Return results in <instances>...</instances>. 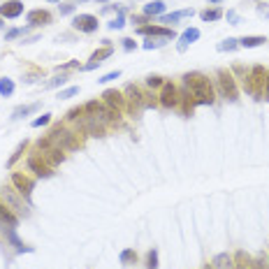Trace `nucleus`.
Segmentation results:
<instances>
[{
    "instance_id": "13",
    "label": "nucleus",
    "mask_w": 269,
    "mask_h": 269,
    "mask_svg": "<svg viewBox=\"0 0 269 269\" xmlns=\"http://www.w3.org/2000/svg\"><path fill=\"white\" fill-rule=\"evenodd\" d=\"M139 35H146V38H165V39H172L174 38V31L169 28H160V26H144L139 28Z\"/></svg>"
},
{
    "instance_id": "35",
    "label": "nucleus",
    "mask_w": 269,
    "mask_h": 269,
    "mask_svg": "<svg viewBox=\"0 0 269 269\" xmlns=\"http://www.w3.org/2000/svg\"><path fill=\"white\" fill-rule=\"evenodd\" d=\"M146 84L151 86V88H158V86H162L165 81H162V79L158 77V75H151V77H146Z\"/></svg>"
},
{
    "instance_id": "40",
    "label": "nucleus",
    "mask_w": 269,
    "mask_h": 269,
    "mask_svg": "<svg viewBox=\"0 0 269 269\" xmlns=\"http://www.w3.org/2000/svg\"><path fill=\"white\" fill-rule=\"evenodd\" d=\"M77 65H79V61H68V63H63L58 70H72V68H77Z\"/></svg>"
},
{
    "instance_id": "30",
    "label": "nucleus",
    "mask_w": 269,
    "mask_h": 269,
    "mask_svg": "<svg viewBox=\"0 0 269 269\" xmlns=\"http://www.w3.org/2000/svg\"><path fill=\"white\" fill-rule=\"evenodd\" d=\"M107 26H109V28H112V31H121V28H123V26H125V19H123V9H121V14L116 16L114 21H109Z\"/></svg>"
},
{
    "instance_id": "20",
    "label": "nucleus",
    "mask_w": 269,
    "mask_h": 269,
    "mask_svg": "<svg viewBox=\"0 0 269 269\" xmlns=\"http://www.w3.org/2000/svg\"><path fill=\"white\" fill-rule=\"evenodd\" d=\"M0 223H7V225H12V228L19 225V218H16V216L9 211L7 204H2V202H0Z\"/></svg>"
},
{
    "instance_id": "7",
    "label": "nucleus",
    "mask_w": 269,
    "mask_h": 269,
    "mask_svg": "<svg viewBox=\"0 0 269 269\" xmlns=\"http://www.w3.org/2000/svg\"><path fill=\"white\" fill-rule=\"evenodd\" d=\"M102 102L107 105L112 112H121L125 107V98L123 93H118L116 88H107V91L102 93Z\"/></svg>"
},
{
    "instance_id": "43",
    "label": "nucleus",
    "mask_w": 269,
    "mask_h": 269,
    "mask_svg": "<svg viewBox=\"0 0 269 269\" xmlns=\"http://www.w3.org/2000/svg\"><path fill=\"white\" fill-rule=\"evenodd\" d=\"M253 269H269V267H267V265H265V260H262V258H260V260H255Z\"/></svg>"
},
{
    "instance_id": "24",
    "label": "nucleus",
    "mask_w": 269,
    "mask_h": 269,
    "mask_svg": "<svg viewBox=\"0 0 269 269\" xmlns=\"http://www.w3.org/2000/svg\"><path fill=\"white\" fill-rule=\"evenodd\" d=\"M14 93V81L12 79H0V95H5V98H9Z\"/></svg>"
},
{
    "instance_id": "38",
    "label": "nucleus",
    "mask_w": 269,
    "mask_h": 269,
    "mask_svg": "<svg viewBox=\"0 0 269 269\" xmlns=\"http://www.w3.org/2000/svg\"><path fill=\"white\" fill-rule=\"evenodd\" d=\"M23 33H26V31H23V28H12V31H9L7 35H5V39H7V42H9V39L19 38V35H23Z\"/></svg>"
},
{
    "instance_id": "18",
    "label": "nucleus",
    "mask_w": 269,
    "mask_h": 269,
    "mask_svg": "<svg viewBox=\"0 0 269 269\" xmlns=\"http://www.w3.org/2000/svg\"><path fill=\"white\" fill-rule=\"evenodd\" d=\"M195 12L192 9H181V12H172V14H160V21L167 23V26H174L179 19H184V16H192Z\"/></svg>"
},
{
    "instance_id": "37",
    "label": "nucleus",
    "mask_w": 269,
    "mask_h": 269,
    "mask_svg": "<svg viewBox=\"0 0 269 269\" xmlns=\"http://www.w3.org/2000/svg\"><path fill=\"white\" fill-rule=\"evenodd\" d=\"M118 77H121V72L116 70V72H109V75H105V77H100V79H98V81H100V84H107V81H114V79H118Z\"/></svg>"
},
{
    "instance_id": "2",
    "label": "nucleus",
    "mask_w": 269,
    "mask_h": 269,
    "mask_svg": "<svg viewBox=\"0 0 269 269\" xmlns=\"http://www.w3.org/2000/svg\"><path fill=\"white\" fill-rule=\"evenodd\" d=\"M49 142L56 146V149H61V151H72V149H79V139L77 135H72L68 128H63V125H56L54 130L49 132Z\"/></svg>"
},
{
    "instance_id": "47",
    "label": "nucleus",
    "mask_w": 269,
    "mask_h": 269,
    "mask_svg": "<svg viewBox=\"0 0 269 269\" xmlns=\"http://www.w3.org/2000/svg\"><path fill=\"white\" fill-rule=\"evenodd\" d=\"M204 269H214V267H211V265H207V267H204Z\"/></svg>"
},
{
    "instance_id": "8",
    "label": "nucleus",
    "mask_w": 269,
    "mask_h": 269,
    "mask_svg": "<svg viewBox=\"0 0 269 269\" xmlns=\"http://www.w3.org/2000/svg\"><path fill=\"white\" fill-rule=\"evenodd\" d=\"M72 26L81 33H95L98 31V16L93 14H77L72 19Z\"/></svg>"
},
{
    "instance_id": "49",
    "label": "nucleus",
    "mask_w": 269,
    "mask_h": 269,
    "mask_svg": "<svg viewBox=\"0 0 269 269\" xmlns=\"http://www.w3.org/2000/svg\"><path fill=\"white\" fill-rule=\"evenodd\" d=\"M49 2H58V0H49Z\"/></svg>"
},
{
    "instance_id": "22",
    "label": "nucleus",
    "mask_w": 269,
    "mask_h": 269,
    "mask_svg": "<svg viewBox=\"0 0 269 269\" xmlns=\"http://www.w3.org/2000/svg\"><path fill=\"white\" fill-rule=\"evenodd\" d=\"M267 39L262 38V35H248V38H241L239 39V46H246V49H253V46H260L265 44Z\"/></svg>"
},
{
    "instance_id": "48",
    "label": "nucleus",
    "mask_w": 269,
    "mask_h": 269,
    "mask_svg": "<svg viewBox=\"0 0 269 269\" xmlns=\"http://www.w3.org/2000/svg\"><path fill=\"white\" fill-rule=\"evenodd\" d=\"M211 2H221V0H211Z\"/></svg>"
},
{
    "instance_id": "16",
    "label": "nucleus",
    "mask_w": 269,
    "mask_h": 269,
    "mask_svg": "<svg viewBox=\"0 0 269 269\" xmlns=\"http://www.w3.org/2000/svg\"><path fill=\"white\" fill-rule=\"evenodd\" d=\"M114 54V49H112V46H102L100 51H95V54L91 56V63H86L84 65V70H95L98 68V65H100V63H105V58H109V56Z\"/></svg>"
},
{
    "instance_id": "50",
    "label": "nucleus",
    "mask_w": 269,
    "mask_h": 269,
    "mask_svg": "<svg viewBox=\"0 0 269 269\" xmlns=\"http://www.w3.org/2000/svg\"><path fill=\"white\" fill-rule=\"evenodd\" d=\"M0 28H2V19H0Z\"/></svg>"
},
{
    "instance_id": "42",
    "label": "nucleus",
    "mask_w": 269,
    "mask_h": 269,
    "mask_svg": "<svg viewBox=\"0 0 269 269\" xmlns=\"http://www.w3.org/2000/svg\"><path fill=\"white\" fill-rule=\"evenodd\" d=\"M228 21H232V26H237V23H239V16L234 14V12H228Z\"/></svg>"
},
{
    "instance_id": "17",
    "label": "nucleus",
    "mask_w": 269,
    "mask_h": 269,
    "mask_svg": "<svg viewBox=\"0 0 269 269\" xmlns=\"http://www.w3.org/2000/svg\"><path fill=\"white\" fill-rule=\"evenodd\" d=\"M26 21L31 23V26H44V23L51 21V14H49L46 9H31V12L26 14Z\"/></svg>"
},
{
    "instance_id": "9",
    "label": "nucleus",
    "mask_w": 269,
    "mask_h": 269,
    "mask_svg": "<svg viewBox=\"0 0 269 269\" xmlns=\"http://www.w3.org/2000/svg\"><path fill=\"white\" fill-rule=\"evenodd\" d=\"M160 105L162 107H177L179 105V91L174 84H169V81H165L162 84V91H160Z\"/></svg>"
},
{
    "instance_id": "33",
    "label": "nucleus",
    "mask_w": 269,
    "mask_h": 269,
    "mask_svg": "<svg viewBox=\"0 0 269 269\" xmlns=\"http://www.w3.org/2000/svg\"><path fill=\"white\" fill-rule=\"evenodd\" d=\"M77 93H79V86H70V88H65V91L58 93V98L65 100V98H72V95H77Z\"/></svg>"
},
{
    "instance_id": "15",
    "label": "nucleus",
    "mask_w": 269,
    "mask_h": 269,
    "mask_svg": "<svg viewBox=\"0 0 269 269\" xmlns=\"http://www.w3.org/2000/svg\"><path fill=\"white\" fill-rule=\"evenodd\" d=\"M2 232H5V237L9 239V244H12V246H14L19 253H31V251H33L31 246H23V241L16 237V232H14V228H12V225H7V228H5V223H2Z\"/></svg>"
},
{
    "instance_id": "39",
    "label": "nucleus",
    "mask_w": 269,
    "mask_h": 269,
    "mask_svg": "<svg viewBox=\"0 0 269 269\" xmlns=\"http://www.w3.org/2000/svg\"><path fill=\"white\" fill-rule=\"evenodd\" d=\"M255 12H258L260 16H265V19H269V5H258Z\"/></svg>"
},
{
    "instance_id": "1",
    "label": "nucleus",
    "mask_w": 269,
    "mask_h": 269,
    "mask_svg": "<svg viewBox=\"0 0 269 269\" xmlns=\"http://www.w3.org/2000/svg\"><path fill=\"white\" fill-rule=\"evenodd\" d=\"M184 84H186V91L191 93L195 105H211L216 100L214 86H211V81L202 72H188L184 77Z\"/></svg>"
},
{
    "instance_id": "5",
    "label": "nucleus",
    "mask_w": 269,
    "mask_h": 269,
    "mask_svg": "<svg viewBox=\"0 0 269 269\" xmlns=\"http://www.w3.org/2000/svg\"><path fill=\"white\" fill-rule=\"evenodd\" d=\"M265 77H267V72H265L262 65H255V68L251 70V75H248L246 91L251 93L253 98H258V100H262V95H265Z\"/></svg>"
},
{
    "instance_id": "29",
    "label": "nucleus",
    "mask_w": 269,
    "mask_h": 269,
    "mask_svg": "<svg viewBox=\"0 0 269 269\" xmlns=\"http://www.w3.org/2000/svg\"><path fill=\"white\" fill-rule=\"evenodd\" d=\"M234 260H237L234 269H251V267H248V258H246V253H241V251H239V253L234 255Z\"/></svg>"
},
{
    "instance_id": "21",
    "label": "nucleus",
    "mask_w": 269,
    "mask_h": 269,
    "mask_svg": "<svg viewBox=\"0 0 269 269\" xmlns=\"http://www.w3.org/2000/svg\"><path fill=\"white\" fill-rule=\"evenodd\" d=\"M214 269H234V260H232L228 253H221L214 258V265H211Z\"/></svg>"
},
{
    "instance_id": "36",
    "label": "nucleus",
    "mask_w": 269,
    "mask_h": 269,
    "mask_svg": "<svg viewBox=\"0 0 269 269\" xmlns=\"http://www.w3.org/2000/svg\"><path fill=\"white\" fill-rule=\"evenodd\" d=\"M149 269H158V253L155 251H149Z\"/></svg>"
},
{
    "instance_id": "27",
    "label": "nucleus",
    "mask_w": 269,
    "mask_h": 269,
    "mask_svg": "<svg viewBox=\"0 0 269 269\" xmlns=\"http://www.w3.org/2000/svg\"><path fill=\"white\" fill-rule=\"evenodd\" d=\"M200 16H202V21H218L223 16V12L221 9H204Z\"/></svg>"
},
{
    "instance_id": "34",
    "label": "nucleus",
    "mask_w": 269,
    "mask_h": 269,
    "mask_svg": "<svg viewBox=\"0 0 269 269\" xmlns=\"http://www.w3.org/2000/svg\"><path fill=\"white\" fill-rule=\"evenodd\" d=\"M49 121H51V114H42L39 118H35L31 125H33V128H42V125H46Z\"/></svg>"
},
{
    "instance_id": "23",
    "label": "nucleus",
    "mask_w": 269,
    "mask_h": 269,
    "mask_svg": "<svg viewBox=\"0 0 269 269\" xmlns=\"http://www.w3.org/2000/svg\"><path fill=\"white\" fill-rule=\"evenodd\" d=\"M39 109V102H33V105H26V107H16L12 112V118H23V116L33 114V112H38Z\"/></svg>"
},
{
    "instance_id": "46",
    "label": "nucleus",
    "mask_w": 269,
    "mask_h": 269,
    "mask_svg": "<svg viewBox=\"0 0 269 269\" xmlns=\"http://www.w3.org/2000/svg\"><path fill=\"white\" fill-rule=\"evenodd\" d=\"M79 2H86V0H79ZM100 2H107V0H100Z\"/></svg>"
},
{
    "instance_id": "44",
    "label": "nucleus",
    "mask_w": 269,
    "mask_h": 269,
    "mask_svg": "<svg viewBox=\"0 0 269 269\" xmlns=\"http://www.w3.org/2000/svg\"><path fill=\"white\" fill-rule=\"evenodd\" d=\"M265 98L269 100V70H267V77H265Z\"/></svg>"
},
{
    "instance_id": "32",
    "label": "nucleus",
    "mask_w": 269,
    "mask_h": 269,
    "mask_svg": "<svg viewBox=\"0 0 269 269\" xmlns=\"http://www.w3.org/2000/svg\"><path fill=\"white\" fill-rule=\"evenodd\" d=\"M65 81H68V77H65V75H61V77H54L51 81H46L44 88H56V86H63Z\"/></svg>"
},
{
    "instance_id": "12",
    "label": "nucleus",
    "mask_w": 269,
    "mask_h": 269,
    "mask_svg": "<svg viewBox=\"0 0 269 269\" xmlns=\"http://www.w3.org/2000/svg\"><path fill=\"white\" fill-rule=\"evenodd\" d=\"M0 195H2V200L7 202L9 207L14 209V211H16L19 216H28V209L23 207V202L19 200V197H16V195H14L12 191H9V188H2V191H0Z\"/></svg>"
},
{
    "instance_id": "4",
    "label": "nucleus",
    "mask_w": 269,
    "mask_h": 269,
    "mask_svg": "<svg viewBox=\"0 0 269 269\" xmlns=\"http://www.w3.org/2000/svg\"><path fill=\"white\" fill-rule=\"evenodd\" d=\"M125 102H130V109H132V114H139L142 109H146V107H154V100H146L149 95H144V93L139 91V86H135V84H128L125 86Z\"/></svg>"
},
{
    "instance_id": "3",
    "label": "nucleus",
    "mask_w": 269,
    "mask_h": 269,
    "mask_svg": "<svg viewBox=\"0 0 269 269\" xmlns=\"http://www.w3.org/2000/svg\"><path fill=\"white\" fill-rule=\"evenodd\" d=\"M216 81H218V91H221V95H223L225 100L234 102L239 98L237 81H234V77H232V72H228V70H218V72H216Z\"/></svg>"
},
{
    "instance_id": "28",
    "label": "nucleus",
    "mask_w": 269,
    "mask_h": 269,
    "mask_svg": "<svg viewBox=\"0 0 269 269\" xmlns=\"http://www.w3.org/2000/svg\"><path fill=\"white\" fill-rule=\"evenodd\" d=\"M165 42H167L165 38H149L144 42V49H146V51H149V49H158V46H162Z\"/></svg>"
},
{
    "instance_id": "6",
    "label": "nucleus",
    "mask_w": 269,
    "mask_h": 269,
    "mask_svg": "<svg viewBox=\"0 0 269 269\" xmlns=\"http://www.w3.org/2000/svg\"><path fill=\"white\" fill-rule=\"evenodd\" d=\"M26 165H28V169H31V172H35L39 179H49L51 174H54V172H51L54 167H51V165H49V162H46L39 154H31V155H28Z\"/></svg>"
},
{
    "instance_id": "31",
    "label": "nucleus",
    "mask_w": 269,
    "mask_h": 269,
    "mask_svg": "<svg viewBox=\"0 0 269 269\" xmlns=\"http://www.w3.org/2000/svg\"><path fill=\"white\" fill-rule=\"evenodd\" d=\"M137 260V255H135V251H130V248H125V251H121V262L123 265H130V262Z\"/></svg>"
},
{
    "instance_id": "45",
    "label": "nucleus",
    "mask_w": 269,
    "mask_h": 269,
    "mask_svg": "<svg viewBox=\"0 0 269 269\" xmlns=\"http://www.w3.org/2000/svg\"><path fill=\"white\" fill-rule=\"evenodd\" d=\"M123 46L130 51V49H135V42H132V39H123Z\"/></svg>"
},
{
    "instance_id": "26",
    "label": "nucleus",
    "mask_w": 269,
    "mask_h": 269,
    "mask_svg": "<svg viewBox=\"0 0 269 269\" xmlns=\"http://www.w3.org/2000/svg\"><path fill=\"white\" fill-rule=\"evenodd\" d=\"M237 46H239V39L228 38V39H223V42L218 44V51H234Z\"/></svg>"
},
{
    "instance_id": "25",
    "label": "nucleus",
    "mask_w": 269,
    "mask_h": 269,
    "mask_svg": "<svg viewBox=\"0 0 269 269\" xmlns=\"http://www.w3.org/2000/svg\"><path fill=\"white\" fill-rule=\"evenodd\" d=\"M26 146H28V142L23 139L21 144H19V146H16V149H14V154L9 155V160H7V167H12V165H14V162L19 160V158H21V154H23V151H26Z\"/></svg>"
},
{
    "instance_id": "11",
    "label": "nucleus",
    "mask_w": 269,
    "mask_h": 269,
    "mask_svg": "<svg viewBox=\"0 0 269 269\" xmlns=\"http://www.w3.org/2000/svg\"><path fill=\"white\" fill-rule=\"evenodd\" d=\"M23 14V2L21 0H7L5 5H0V16L5 19H16Z\"/></svg>"
},
{
    "instance_id": "14",
    "label": "nucleus",
    "mask_w": 269,
    "mask_h": 269,
    "mask_svg": "<svg viewBox=\"0 0 269 269\" xmlns=\"http://www.w3.org/2000/svg\"><path fill=\"white\" fill-rule=\"evenodd\" d=\"M197 39H200V31H197V28H188V31H184L181 35H179L177 49L179 51H186V49H188L192 42H197Z\"/></svg>"
},
{
    "instance_id": "41",
    "label": "nucleus",
    "mask_w": 269,
    "mask_h": 269,
    "mask_svg": "<svg viewBox=\"0 0 269 269\" xmlns=\"http://www.w3.org/2000/svg\"><path fill=\"white\" fill-rule=\"evenodd\" d=\"M75 12V5H63L61 7V14H72Z\"/></svg>"
},
{
    "instance_id": "19",
    "label": "nucleus",
    "mask_w": 269,
    "mask_h": 269,
    "mask_svg": "<svg viewBox=\"0 0 269 269\" xmlns=\"http://www.w3.org/2000/svg\"><path fill=\"white\" fill-rule=\"evenodd\" d=\"M165 12V2L162 0H151L144 5V16H160Z\"/></svg>"
},
{
    "instance_id": "10",
    "label": "nucleus",
    "mask_w": 269,
    "mask_h": 269,
    "mask_svg": "<svg viewBox=\"0 0 269 269\" xmlns=\"http://www.w3.org/2000/svg\"><path fill=\"white\" fill-rule=\"evenodd\" d=\"M12 184L16 186V191L21 192L26 200H31V192H33V188H35V184H33L31 179L23 177V174H19V172H16V174H12Z\"/></svg>"
}]
</instances>
